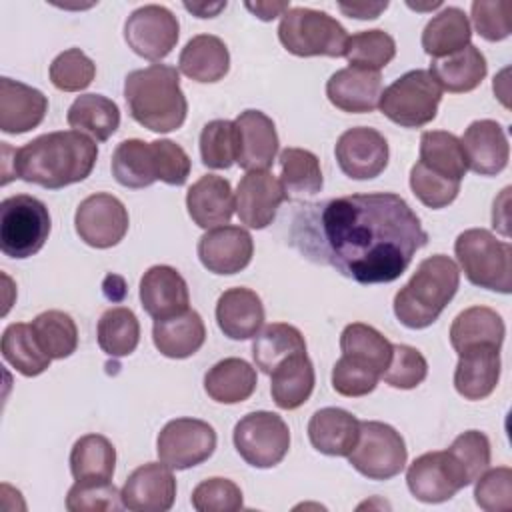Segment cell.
Wrapping results in <instances>:
<instances>
[{"instance_id":"cell-4","label":"cell","mask_w":512,"mask_h":512,"mask_svg":"<svg viewBox=\"0 0 512 512\" xmlns=\"http://www.w3.org/2000/svg\"><path fill=\"white\" fill-rule=\"evenodd\" d=\"M460 286L458 264L446 254L424 258L394 296V314L406 328L422 330L438 320Z\"/></svg>"},{"instance_id":"cell-34","label":"cell","mask_w":512,"mask_h":512,"mask_svg":"<svg viewBox=\"0 0 512 512\" xmlns=\"http://www.w3.org/2000/svg\"><path fill=\"white\" fill-rule=\"evenodd\" d=\"M314 382L316 374L312 360L306 352H298L270 374L272 400L282 410H296L310 398Z\"/></svg>"},{"instance_id":"cell-33","label":"cell","mask_w":512,"mask_h":512,"mask_svg":"<svg viewBox=\"0 0 512 512\" xmlns=\"http://www.w3.org/2000/svg\"><path fill=\"white\" fill-rule=\"evenodd\" d=\"M258 386L256 370L242 358H224L204 374L206 394L220 404H240Z\"/></svg>"},{"instance_id":"cell-12","label":"cell","mask_w":512,"mask_h":512,"mask_svg":"<svg viewBox=\"0 0 512 512\" xmlns=\"http://www.w3.org/2000/svg\"><path fill=\"white\" fill-rule=\"evenodd\" d=\"M406 484L416 500L438 504L454 498L470 480L448 450H432L414 458L406 470Z\"/></svg>"},{"instance_id":"cell-60","label":"cell","mask_w":512,"mask_h":512,"mask_svg":"<svg viewBox=\"0 0 512 512\" xmlns=\"http://www.w3.org/2000/svg\"><path fill=\"white\" fill-rule=\"evenodd\" d=\"M102 288H104L106 298H110L112 302H120V300L126 296V292H124V290H126V284H124V278H122V276L108 274V276L104 278Z\"/></svg>"},{"instance_id":"cell-42","label":"cell","mask_w":512,"mask_h":512,"mask_svg":"<svg viewBox=\"0 0 512 512\" xmlns=\"http://www.w3.org/2000/svg\"><path fill=\"white\" fill-rule=\"evenodd\" d=\"M96 336L98 346L108 356H130L140 342V322L130 308L114 306L100 316Z\"/></svg>"},{"instance_id":"cell-40","label":"cell","mask_w":512,"mask_h":512,"mask_svg":"<svg viewBox=\"0 0 512 512\" xmlns=\"http://www.w3.org/2000/svg\"><path fill=\"white\" fill-rule=\"evenodd\" d=\"M2 356L22 376L34 378L48 370L52 358L40 348L32 326L24 322L8 324L2 332Z\"/></svg>"},{"instance_id":"cell-27","label":"cell","mask_w":512,"mask_h":512,"mask_svg":"<svg viewBox=\"0 0 512 512\" xmlns=\"http://www.w3.org/2000/svg\"><path fill=\"white\" fill-rule=\"evenodd\" d=\"M360 434V420L344 408H320L308 422L310 444L326 456H348Z\"/></svg>"},{"instance_id":"cell-21","label":"cell","mask_w":512,"mask_h":512,"mask_svg":"<svg viewBox=\"0 0 512 512\" xmlns=\"http://www.w3.org/2000/svg\"><path fill=\"white\" fill-rule=\"evenodd\" d=\"M460 142L472 172L480 176H496L508 166L510 144L504 128L496 120H474Z\"/></svg>"},{"instance_id":"cell-53","label":"cell","mask_w":512,"mask_h":512,"mask_svg":"<svg viewBox=\"0 0 512 512\" xmlns=\"http://www.w3.org/2000/svg\"><path fill=\"white\" fill-rule=\"evenodd\" d=\"M466 472L470 484L490 466V440L480 430H466L446 448Z\"/></svg>"},{"instance_id":"cell-24","label":"cell","mask_w":512,"mask_h":512,"mask_svg":"<svg viewBox=\"0 0 512 512\" xmlns=\"http://www.w3.org/2000/svg\"><path fill=\"white\" fill-rule=\"evenodd\" d=\"M186 208L192 222L204 230L226 226L236 210L230 182L216 174L200 176L186 192Z\"/></svg>"},{"instance_id":"cell-14","label":"cell","mask_w":512,"mask_h":512,"mask_svg":"<svg viewBox=\"0 0 512 512\" xmlns=\"http://www.w3.org/2000/svg\"><path fill=\"white\" fill-rule=\"evenodd\" d=\"M128 210L116 196L96 192L86 196L74 214V228L80 240L92 248H112L128 232Z\"/></svg>"},{"instance_id":"cell-26","label":"cell","mask_w":512,"mask_h":512,"mask_svg":"<svg viewBox=\"0 0 512 512\" xmlns=\"http://www.w3.org/2000/svg\"><path fill=\"white\" fill-rule=\"evenodd\" d=\"M500 380V348L480 346L458 354L454 388L466 400L488 398Z\"/></svg>"},{"instance_id":"cell-58","label":"cell","mask_w":512,"mask_h":512,"mask_svg":"<svg viewBox=\"0 0 512 512\" xmlns=\"http://www.w3.org/2000/svg\"><path fill=\"white\" fill-rule=\"evenodd\" d=\"M256 18L264 20V22H270L274 20L276 16H282L288 8H290V2H246L244 4Z\"/></svg>"},{"instance_id":"cell-39","label":"cell","mask_w":512,"mask_h":512,"mask_svg":"<svg viewBox=\"0 0 512 512\" xmlns=\"http://www.w3.org/2000/svg\"><path fill=\"white\" fill-rule=\"evenodd\" d=\"M428 170L462 182L468 172L466 154L456 134L446 130H426L420 136V160Z\"/></svg>"},{"instance_id":"cell-44","label":"cell","mask_w":512,"mask_h":512,"mask_svg":"<svg viewBox=\"0 0 512 512\" xmlns=\"http://www.w3.org/2000/svg\"><path fill=\"white\" fill-rule=\"evenodd\" d=\"M30 326L40 348L52 360H62L76 352L78 328L70 314L62 310H46V312H40L30 322Z\"/></svg>"},{"instance_id":"cell-29","label":"cell","mask_w":512,"mask_h":512,"mask_svg":"<svg viewBox=\"0 0 512 512\" xmlns=\"http://www.w3.org/2000/svg\"><path fill=\"white\" fill-rule=\"evenodd\" d=\"M506 326L502 316L488 306H470L462 310L450 326V344L456 354L470 348H502Z\"/></svg>"},{"instance_id":"cell-38","label":"cell","mask_w":512,"mask_h":512,"mask_svg":"<svg viewBox=\"0 0 512 512\" xmlns=\"http://www.w3.org/2000/svg\"><path fill=\"white\" fill-rule=\"evenodd\" d=\"M306 352V340L302 332L286 322H272L258 330L252 342V358L256 368L264 374H272L290 356Z\"/></svg>"},{"instance_id":"cell-16","label":"cell","mask_w":512,"mask_h":512,"mask_svg":"<svg viewBox=\"0 0 512 512\" xmlns=\"http://www.w3.org/2000/svg\"><path fill=\"white\" fill-rule=\"evenodd\" d=\"M288 198L280 178L268 170L246 172L236 188L234 204L240 222L248 228L262 230L274 222L280 204Z\"/></svg>"},{"instance_id":"cell-51","label":"cell","mask_w":512,"mask_h":512,"mask_svg":"<svg viewBox=\"0 0 512 512\" xmlns=\"http://www.w3.org/2000/svg\"><path fill=\"white\" fill-rule=\"evenodd\" d=\"M198 512H236L244 506L242 490L228 478H206L194 490L190 498Z\"/></svg>"},{"instance_id":"cell-9","label":"cell","mask_w":512,"mask_h":512,"mask_svg":"<svg viewBox=\"0 0 512 512\" xmlns=\"http://www.w3.org/2000/svg\"><path fill=\"white\" fill-rule=\"evenodd\" d=\"M408 450L396 428L378 420L360 422V434L348 462L370 480H390L406 466Z\"/></svg>"},{"instance_id":"cell-15","label":"cell","mask_w":512,"mask_h":512,"mask_svg":"<svg viewBox=\"0 0 512 512\" xmlns=\"http://www.w3.org/2000/svg\"><path fill=\"white\" fill-rule=\"evenodd\" d=\"M334 156L348 178L370 180L384 172L390 150L386 138L378 130L356 126L340 134L334 146Z\"/></svg>"},{"instance_id":"cell-2","label":"cell","mask_w":512,"mask_h":512,"mask_svg":"<svg viewBox=\"0 0 512 512\" xmlns=\"http://www.w3.org/2000/svg\"><path fill=\"white\" fill-rule=\"evenodd\" d=\"M98 158L96 140L78 130H58L42 134L18 150H14L12 178L38 184L48 190H58L82 182L94 170Z\"/></svg>"},{"instance_id":"cell-18","label":"cell","mask_w":512,"mask_h":512,"mask_svg":"<svg viewBox=\"0 0 512 512\" xmlns=\"http://www.w3.org/2000/svg\"><path fill=\"white\" fill-rule=\"evenodd\" d=\"M236 164L246 170H268L278 154V134L270 116L248 108L236 116Z\"/></svg>"},{"instance_id":"cell-55","label":"cell","mask_w":512,"mask_h":512,"mask_svg":"<svg viewBox=\"0 0 512 512\" xmlns=\"http://www.w3.org/2000/svg\"><path fill=\"white\" fill-rule=\"evenodd\" d=\"M152 148L156 154V166H158V180L170 186H182L186 184L188 176H190V156L186 154V150L168 140V138H160V140H152Z\"/></svg>"},{"instance_id":"cell-36","label":"cell","mask_w":512,"mask_h":512,"mask_svg":"<svg viewBox=\"0 0 512 512\" xmlns=\"http://www.w3.org/2000/svg\"><path fill=\"white\" fill-rule=\"evenodd\" d=\"M66 120L72 130L96 142H106L120 126V108L108 96L82 94L70 104Z\"/></svg>"},{"instance_id":"cell-30","label":"cell","mask_w":512,"mask_h":512,"mask_svg":"<svg viewBox=\"0 0 512 512\" xmlns=\"http://www.w3.org/2000/svg\"><path fill=\"white\" fill-rule=\"evenodd\" d=\"M178 70L196 82H218L230 70V52L214 34L192 36L180 52Z\"/></svg>"},{"instance_id":"cell-52","label":"cell","mask_w":512,"mask_h":512,"mask_svg":"<svg viewBox=\"0 0 512 512\" xmlns=\"http://www.w3.org/2000/svg\"><path fill=\"white\" fill-rule=\"evenodd\" d=\"M474 500L486 512L512 510V470L508 466L486 468L474 486Z\"/></svg>"},{"instance_id":"cell-45","label":"cell","mask_w":512,"mask_h":512,"mask_svg":"<svg viewBox=\"0 0 512 512\" xmlns=\"http://www.w3.org/2000/svg\"><path fill=\"white\" fill-rule=\"evenodd\" d=\"M344 56L350 66L380 72V68L390 64L396 56V42L388 32L380 28L362 30L348 38Z\"/></svg>"},{"instance_id":"cell-19","label":"cell","mask_w":512,"mask_h":512,"mask_svg":"<svg viewBox=\"0 0 512 512\" xmlns=\"http://www.w3.org/2000/svg\"><path fill=\"white\" fill-rule=\"evenodd\" d=\"M196 252L208 272L228 276L250 264L254 240L246 228L226 224L204 232L198 240Z\"/></svg>"},{"instance_id":"cell-7","label":"cell","mask_w":512,"mask_h":512,"mask_svg":"<svg viewBox=\"0 0 512 512\" xmlns=\"http://www.w3.org/2000/svg\"><path fill=\"white\" fill-rule=\"evenodd\" d=\"M52 220L46 204L30 194L8 196L0 202V250L24 260L42 250Z\"/></svg>"},{"instance_id":"cell-59","label":"cell","mask_w":512,"mask_h":512,"mask_svg":"<svg viewBox=\"0 0 512 512\" xmlns=\"http://www.w3.org/2000/svg\"><path fill=\"white\" fill-rule=\"evenodd\" d=\"M508 196H510V188H504L502 194L494 200V208H492V226L504 236L510 234L508 232V216H506L508 214Z\"/></svg>"},{"instance_id":"cell-48","label":"cell","mask_w":512,"mask_h":512,"mask_svg":"<svg viewBox=\"0 0 512 512\" xmlns=\"http://www.w3.org/2000/svg\"><path fill=\"white\" fill-rule=\"evenodd\" d=\"M124 508L120 490L112 480H76L66 494L70 512H110Z\"/></svg>"},{"instance_id":"cell-1","label":"cell","mask_w":512,"mask_h":512,"mask_svg":"<svg viewBox=\"0 0 512 512\" xmlns=\"http://www.w3.org/2000/svg\"><path fill=\"white\" fill-rule=\"evenodd\" d=\"M426 242L420 218L394 192L306 204L290 230V244L304 258L332 266L358 284L394 282Z\"/></svg>"},{"instance_id":"cell-37","label":"cell","mask_w":512,"mask_h":512,"mask_svg":"<svg viewBox=\"0 0 512 512\" xmlns=\"http://www.w3.org/2000/svg\"><path fill=\"white\" fill-rule=\"evenodd\" d=\"M112 176L126 188H146L158 180V166L152 142L140 138L122 140L112 152Z\"/></svg>"},{"instance_id":"cell-28","label":"cell","mask_w":512,"mask_h":512,"mask_svg":"<svg viewBox=\"0 0 512 512\" xmlns=\"http://www.w3.org/2000/svg\"><path fill=\"white\" fill-rule=\"evenodd\" d=\"M152 340L162 356L182 360L202 348L206 340V326L202 316L188 308L182 314L154 320Z\"/></svg>"},{"instance_id":"cell-25","label":"cell","mask_w":512,"mask_h":512,"mask_svg":"<svg viewBox=\"0 0 512 512\" xmlns=\"http://www.w3.org/2000/svg\"><path fill=\"white\" fill-rule=\"evenodd\" d=\"M216 322L230 340L254 338L264 324V304L250 288H228L216 302Z\"/></svg>"},{"instance_id":"cell-50","label":"cell","mask_w":512,"mask_h":512,"mask_svg":"<svg viewBox=\"0 0 512 512\" xmlns=\"http://www.w3.org/2000/svg\"><path fill=\"white\" fill-rule=\"evenodd\" d=\"M410 188L424 206L432 210H440L456 200L460 192V182L444 178L428 170L422 162H416L410 168Z\"/></svg>"},{"instance_id":"cell-3","label":"cell","mask_w":512,"mask_h":512,"mask_svg":"<svg viewBox=\"0 0 512 512\" xmlns=\"http://www.w3.org/2000/svg\"><path fill=\"white\" fill-rule=\"evenodd\" d=\"M124 100L130 116L152 132L178 130L188 114L180 74L168 64H150L126 74Z\"/></svg>"},{"instance_id":"cell-57","label":"cell","mask_w":512,"mask_h":512,"mask_svg":"<svg viewBox=\"0 0 512 512\" xmlns=\"http://www.w3.org/2000/svg\"><path fill=\"white\" fill-rule=\"evenodd\" d=\"M338 8L348 14L350 18H358V20H374L378 18L386 8H388V2H380V4H338Z\"/></svg>"},{"instance_id":"cell-41","label":"cell","mask_w":512,"mask_h":512,"mask_svg":"<svg viewBox=\"0 0 512 512\" xmlns=\"http://www.w3.org/2000/svg\"><path fill=\"white\" fill-rule=\"evenodd\" d=\"M116 448L102 434L80 436L70 450V472L74 480H112Z\"/></svg>"},{"instance_id":"cell-35","label":"cell","mask_w":512,"mask_h":512,"mask_svg":"<svg viewBox=\"0 0 512 512\" xmlns=\"http://www.w3.org/2000/svg\"><path fill=\"white\" fill-rule=\"evenodd\" d=\"M472 26L464 10L446 6L434 14L422 30V48L428 56L444 58L470 44Z\"/></svg>"},{"instance_id":"cell-43","label":"cell","mask_w":512,"mask_h":512,"mask_svg":"<svg viewBox=\"0 0 512 512\" xmlns=\"http://www.w3.org/2000/svg\"><path fill=\"white\" fill-rule=\"evenodd\" d=\"M278 162L280 182L288 196L318 194L322 190V168L314 152L304 148H284L278 156Z\"/></svg>"},{"instance_id":"cell-56","label":"cell","mask_w":512,"mask_h":512,"mask_svg":"<svg viewBox=\"0 0 512 512\" xmlns=\"http://www.w3.org/2000/svg\"><path fill=\"white\" fill-rule=\"evenodd\" d=\"M378 380V374L352 364L344 356H340L332 368V388L348 398H360L370 394L376 388Z\"/></svg>"},{"instance_id":"cell-10","label":"cell","mask_w":512,"mask_h":512,"mask_svg":"<svg viewBox=\"0 0 512 512\" xmlns=\"http://www.w3.org/2000/svg\"><path fill=\"white\" fill-rule=\"evenodd\" d=\"M240 458L254 468H272L290 450V428L274 412L256 410L242 416L232 432Z\"/></svg>"},{"instance_id":"cell-61","label":"cell","mask_w":512,"mask_h":512,"mask_svg":"<svg viewBox=\"0 0 512 512\" xmlns=\"http://www.w3.org/2000/svg\"><path fill=\"white\" fill-rule=\"evenodd\" d=\"M186 10H190L192 14H196L198 18H214L220 10L226 8V2H218V4H184Z\"/></svg>"},{"instance_id":"cell-32","label":"cell","mask_w":512,"mask_h":512,"mask_svg":"<svg viewBox=\"0 0 512 512\" xmlns=\"http://www.w3.org/2000/svg\"><path fill=\"white\" fill-rule=\"evenodd\" d=\"M340 350L346 360L382 378L390 364L392 342L374 326L352 322L340 334Z\"/></svg>"},{"instance_id":"cell-20","label":"cell","mask_w":512,"mask_h":512,"mask_svg":"<svg viewBox=\"0 0 512 512\" xmlns=\"http://www.w3.org/2000/svg\"><path fill=\"white\" fill-rule=\"evenodd\" d=\"M140 302L144 312L154 320L182 314L190 304L188 284L172 266H150L140 278Z\"/></svg>"},{"instance_id":"cell-46","label":"cell","mask_w":512,"mask_h":512,"mask_svg":"<svg viewBox=\"0 0 512 512\" xmlns=\"http://www.w3.org/2000/svg\"><path fill=\"white\" fill-rule=\"evenodd\" d=\"M200 158L206 168L228 170L236 162V130L232 120H210L200 132Z\"/></svg>"},{"instance_id":"cell-31","label":"cell","mask_w":512,"mask_h":512,"mask_svg":"<svg viewBox=\"0 0 512 512\" xmlns=\"http://www.w3.org/2000/svg\"><path fill=\"white\" fill-rule=\"evenodd\" d=\"M442 92H452V94H462V92H472L482 84L488 72V64L484 54L480 52L478 46L468 44L466 48L444 56V58H434L428 70Z\"/></svg>"},{"instance_id":"cell-17","label":"cell","mask_w":512,"mask_h":512,"mask_svg":"<svg viewBox=\"0 0 512 512\" xmlns=\"http://www.w3.org/2000/svg\"><path fill=\"white\" fill-rule=\"evenodd\" d=\"M122 504L132 512H166L176 500V478L164 462H146L130 472L122 490Z\"/></svg>"},{"instance_id":"cell-47","label":"cell","mask_w":512,"mask_h":512,"mask_svg":"<svg viewBox=\"0 0 512 512\" xmlns=\"http://www.w3.org/2000/svg\"><path fill=\"white\" fill-rule=\"evenodd\" d=\"M48 74L54 88L62 92H80L92 84L96 64L80 48H68L52 60Z\"/></svg>"},{"instance_id":"cell-5","label":"cell","mask_w":512,"mask_h":512,"mask_svg":"<svg viewBox=\"0 0 512 512\" xmlns=\"http://www.w3.org/2000/svg\"><path fill=\"white\" fill-rule=\"evenodd\" d=\"M456 260L474 286L508 294L512 290V246L490 230L470 228L454 242Z\"/></svg>"},{"instance_id":"cell-22","label":"cell","mask_w":512,"mask_h":512,"mask_svg":"<svg viewBox=\"0 0 512 512\" xmlns=\"http://www.w3.org/2000/svg\"><path fill=\"white\" fill-rule=\"evenodd\" d=\"M382 76L374 70L348 66L336 70L326 82V96L332 106L350 114H364L378 108Z\"/></svg>"},{"instance_id":"cell-11","label":"cell","mask_w":512,"mask_h":512,"mask_svg":"<svg viewBox=\"0 0 512 512\" xmlns=\"http://www.w3.org/2000/svg\"><path fill=\"white\" fill-rule=\"evenodd\" d=\"M216 450L214 428L198 418H174L156 438L160 462L172 470H188L206 462Z\"/></svg>"},{"instance_id":"cell-6","label":"cell","mask_w":512,"mask_h":512,"mask_svg":"<svg viewBox=\"0 0 512 512\" xmlns=\"http://www.w3.org/2000/svg\"><path fill=\"white\" fill-rule=\"evenodd\" d=\"M346 28L328 12L294 6L288 8L278 24L280 44L294 56L340 58L348 44Z\"/></svg>"},{"instance_id":"cell-54","label":"cell","mask_w":512,"mask_h":512,"mask_svg":"<svg viewBox=\"0 0 512 512\" xmlns=\"http://www.w3.org/2000/svg\"><path fill=\"white\" fill-rule=\"evenodd\" d=\"M472 24L476 32L488 42H500L508 38L512 32V2H472Z\"/></svg>"},{"instance_id":"cell-49","label":"cell","mask_w":512,"mask_h":512,"mask_svg":"<svg viewBox=\"0 0 512 512\" xmlns=\"http://www.w3.org/2000/svg\"><path fill=\"white\" fill-rule=\"evenodd\" d=\"M426 376H428V362L420 350L408 344H392L390 364L382 374L386 384L400 390H412L418 384H422Z\"/></svg>"},{"instance_id":"cell-8","label":"cell","mask_w":512,"mask_h":512,"mask_svg":"<svg viewBox=\"0 0 512 512\" xmlns=\"http://www.w3.org/2000/svg\"><path fill=\"white\" fill-rule=\"evenodd\" d=\"M440 100L442 88L434 76L424 68H416L382 90L378 108L402 128H422L436 118Z\"/></svg>"},{"instance_id":"cell-23","label":"cell","mask_w":512,"mask_h":512,"mask_svg":"<svg viewBox=\"0 0 512 512\" xmlns=\"http://www.w3.org/2000/svg\"><path fill=\"white\" fill-rule=\"evenodd\" d=\"M48 112V98L24 82L0 78V130L24 134L42 124Z\"/></svg>"},{"instance_id":"cell-13","label":"cell","mask_w":512,"mask_h":512,"mask_svg":"<svg viewBox=\"0 0 512 512\" xmlns=\"http://www.w3.org/2000/svg\"><path fill=\"white\" fill-rule=\"evenodd\" d=\"M180 36V22L172 10L160 4L136 8L124 22V40L134 54L158 62L166 58Z\"/></svg>"}]
</instances>
